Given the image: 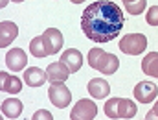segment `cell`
Instances as JSON below:
<instances>
[{"mask_svg": "<svg viewBox=\"0 0 158 120\" xmlns=\"http://www.w3.org/2000/svg\"><path fill=\"white\" fill-rule=\"evenodd\" d=\"M11 2H17V4H20V2H24V0H11Z\"/></svg>", "mask_w": 158, "mask_h": 120, "instance_id": "26", "label": "cell"}, {"mask_svg": "<svg viewBox=\"0 0 158 120\" xmlns=\"http://www.w3.org/2000/svg\"><path fill=\"white\" fill-rule=\"evenodd\" d=\"M145 118H158V100L155 102V107L147 113V117H145Z\"/></svg>", "mask_w": 158, "mask_h": 120, "instance_id": "22", "label": "cell"}, {"mask_svg": "<svg viewBox=\"0 0 158 120\" xmlns=\"http://www.w3.org/2000/svg\"><path fill=\"white\" fill-rule=\"evenodd\" d=\"M147 48V37L143 33H129L119 41V50L127 56H140Z\"/></svg>", "mask_w": 158, "mask_h": 120, "instance_id": "4", "label": "cell"}, {"mask_svg": "<svg viewBox=\"0 0 158 120\" xmlns=\"http://www.w3.org/2000/svg\"><path fill=\"white\" fill-rule=\"evenodd\" d=\"M22 109H24L22 102L17 100V98H7V100L2 102V113L7 118H19L20 113H22Z\"/></svg>", "mask_w": 158, "mask_h": 120, "instance_id": "16", "label": "cell"}, {"mask_svg": "<svg viewBox=\"0 0 158 120\" xmlns=\"http://www.w3.org/2000/svg\"><path fill=\"white\" fill-rule=\"evenodd\" d=\"M42 41H44L46 50H48L50 56L61 52V48H63V33H61L57 28H48V30H44Z\"/></svg>", "mask_w": 158, "mask_h": 120, "instance_id": "9", "label": "cell"}, {"mask_svg": "<svg viewBox=\"0 0 158 120\" xmlns=\"http://www.w3.org/2000/svg\"><path fill=\"white\" fill-rule=\"evenodd\" d=\"M19 35V26L11 20H2L0 22V46L6 48L9 46Z\"/></svg>", "mask_w": 158, "mask_h": 120, "instance_id": "11", "label": "cell"}, {"mask_svg": "<svg viewBox=\"0 0 158 120\" xmlns=\"http://www.w3.org/2000/svg\"><path fill=\"white\" fill-rule=\"evenodd\" d=\"M158 94V87L153 81H140L134 87V98L140 104H153Z\"/></svg>", "mask_w": 158, "mask_h": 120, "instance_id": "7", "label": "cell"}, {"mask_svg": "<svg viewBox=\"0 0 158 120\" xmlns=\"http://www.w3.org/2000/svg\"><path fill=\"white\" fill-rule=\"evenodd\" d=\"M145 20H147L149 26H158V6H151V7L147 9Z\"/></svg>", "mask_w": 158, "mask_h": 120, "instance_id": "20", "label": "cell"}, {"mask_svg": "<svg viewBox=\"0 0 158 120\" xmlns=\"http://www.w3.org/2000/svg\"><path fill=\"white\" fill-rule=\"evenodd\" d=\"M142 70L151 78H158V52H149L142 59Z\"/></svg>", "mask_w": 158, "mask_h": 120, "instance_id": "17", "label": "cell"}, {"mask_svg": "<svg viewBox=\"0 0 158 120\" xmlns=\"http://www.w3.org/2000/svg\"><path fill=\"white\" fill-rule=\"evenodd\" d=\"M88 65L96 70H99L101 74H114L119 67L118 56L105 52L103 48H90L88 52Z\"/></svg>", "mask_w": 158, "mask_h": 120, "instance_id": "2", "label": "cell"}, {"mask_svg": "<svg viewBox=\"0 0 158 120\" xmlns=\"http://www.w3.org/2000/svg\"><path fill=\"white\" fill-rule=\"evenodd\" d=\"M96 115H98V105L92 100L83 98V100H79L77 104L74 105V109L70 113V118L72 120H92V118H96Z\"/></svg>", "mask_w": 158, "mask_h": 120, "instance_id": "6", "label": "cell"}, {"mask_svg": "<svg viewBox=\"0 0 158 120\" xmlns=\"http://www.w3.org/2000/svg\"><path fill=\"white\" fill-rule=\"evenodd\" d=\"M46 74H48V81H50V83H64L72 72H70V69H68L63 61H57V63L48 65Z\"/></svg>", "mask_w": 158, "mask_h": 120, "instance_id": "10", "label": "cell"}, {"mask_svg": "<svg viewBox=\"0 0 158 120\" xmlns=\"http://www.w3.org/2000/svg\"><path fill=\"white\" fill-rule=\"evenodd\" d=\"M138 113V107L129 98H110L105 104V115L109 118H134Z\"/></svg>", "mask_w": 158, "mask_h": 120, "instance_id": "3", "label": "cell"}, {"mask_svg": "<svg viewBox=\"0 0 158 120\" xmlns=\"http://www.w3.org/2000/svg\"><path fill=\"white\" fill-rule=\"evenodd\" d=\"M46 80H48L46 70H40L39 67H30L24 72V81L28 87H40Z\"/></svg>", "mask_w": 158, "mask_h": 120, "instance_id": "14", "label": "cell"}, {"mask_svg": "<svg viewBox=\"0 0 158 120\" xmlns=\"http://www.w3.org/2000/svg\"><path fill=\"white\" fill-rule=\"evenodd\" d=\"M131 2H134V0H123V4H131Z\"/></svg>", "mask_w": 158, "mask_h": 120, "instance_id": "25", "label": "cell"}, {"mask_svg": "<svg viewBox=\"0 0 158 120\" xmlns=\"http://www.w3.org/2000/svg\"><path fill=\"white\" fill-rule=\"evenodd\" d=\"M74 4H81V2H85V0H72Z\"/></svg>", "mask_w": 158, "mask_h": 120, "instance_id": "24", "label": "cell"}, {"mask_svg": "<svg viewBox=\"0 0 158 120\" xmlns=\"http://www.w3.org/2000/svg\"><path fill=\"white\" fill-rule=\"evenodd\" d=\"M48 96H50V102L57 107V109H64L70 105L72 102V92L68 87H64L63 83H52L50 89H48Z\"/></svg>", "mask_w": 158, "mask_h": 120, "instance_id": "5", "label": "cell"}, {"mask_svg": "<svg viewBox=\"0 0 158 120\" xmlns=\"http://www.w3.org/2000/svg\"><path fill=\"white\" fill-rule=\"evenodd\" d=\"M7 4H9V0H0V6H2V7H6Z\"/></svg>", "mask_w": 158, "mask_h": 120, "instance_id": "23", "label": "cell"}, {"mask_svg": "<svg viewBox=\"0 0 158 120\" xmlns=\"http://www.w3.org/2000/svg\"><path fill=\"white\" fill-rule=\"evenodd\" d=\"M61 61L70 69V72H77L79 69L83 67V54L76 50V48H70V50H64L63 56H61Z\"/></svg>", "mask_w": 158, "mask_h": 120, "instance_id": "12", "label": "cell"}, {"mask_svg": "<svg viewBox=\"0 0 158 120\" xmlns=\"http://www.w3.org/2000/svg\"><path fill=\"white\" fill-rule=\"evenodd\" d=\"M0 83H2V91H6V92L19 94L22 91V81L17 76H11L7 72H0Z\"/></svg>", "mask_w": 158, "mask_h": 120, "instance_id": "15", "label": "cell"}, {"mask_svg": "<svg viewBox=\"0 0 158 120\" xmlns=\"http://www.w3.org/2000/svg\"><path fill=\"white\" fill-rule=\"evenodd\" d=\"M145 6H147V0H134L131 4H125V9L129 11V15H142Z\"/></svg>", "mask_w": 158, "mask_h": 120, "instance_id": "19", "label": "cell"}, {"mask_svg": "<svg viewBox=\"0 0 158 120\" xmlns=\"http://www.w3.org/2000/svg\"><path fill=\"white\" fill-rule=\"evenodd\" d=\"M33 118H37V120H40V118H44V120H52L53 117H52V113H50V111H46V109H40V111H37V113L33 115Z\"/></svg>", "mask_w": 158, "mask_h": 120, "instance_id": "21", "label": "cell"}, {"mask_svg": "<svg viewBox=\"0 0 158 120\" xmlns=\"http://www.w3.org/2000/svg\"><path fill=\"white\" fill-rule=\"evenodd\" d=\"M86 89H88L90 96H92V98H98V100L107 98L109 92H110V85H109L105 80H101V78H94V80H90Z\"/></svg>", "mask_w": 158, "mask_h": 120, "instance_id": "13", "label": "cell"}, {"mask_svg": "<svg viewBox=\"0 0 158 120\" xmlns=\"http://www.w3.org/2000/svg\"><path fill=\"white\" fill-rule=\"evenodd\" d=\"M30 52H31L33 57H39V59L46 57V56H50L48 50H46V44H44V41H42V35L31 39V42H30Z\"/></svg>", "mask_w": 158, "mask_h": 120, "instance_id": "18", "label": "cell"}, {"mask_svg": "<svg viewBox=\"0 0 158 120\" xmlns=\"http://www.w3.org/2000/svg\"><path fill=\"white\" fill-rule=\"evenodd\" d=\"M26 63H28V56L22 48H11L7 54H6V65L11 72H20L26 69Z\"/></svg>", "mask_w": 158, "mask_h": 120, "instance_id": "8", "label": "cell"}, {"mask_svg": "<svg viewBox=\"0 0 158 120\" xmlns=\"http://www.w3.org/2000/svg\"><path fill=\"white\" fill-rule=\"evenodd\" d=\"M123 24L125 15L121 7L110 0H96L81 15L83 33L98 44L114 41L119 35Z\"/></svg>", "mask_w": 158, "mask_h": 120, "instance_id": "1", "label": "cell"}]
</instances>
